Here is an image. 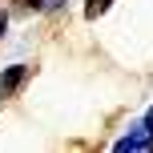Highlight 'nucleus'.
<instances>
[{
	"instance_id": "nucleus-1",
	"label": "nucleus",
	"mask_w": 153,
	"mask_h": 153,
	"mask_svg": "<svg viewBox=\"0 0 153 153\" xmlns=\"http://www.w3.org/2000/svg\"><path fill=\"white\" fill-rule=\"evenodd\" d=\"M113 149H117V153H145V149H153V129H149V125H141V129L125 133Z\"/></svg>"
},
{
	"instance_id": "nucleus-2",
	"label": "nucleus",
	"mask_w": 153,
	"mask_h": 153,
	"mask_svg": "<svg viewBox=\"0 0 153 153\" xmlns=\"http://www.w3.org/2000/svg\"><path fill=\"white\" fill-rule=\"evenodd\" d=\"M28 65H12V69H8L4 76H0V97H16V89H20L24 81H28Z\"/></svg>"
},
{
	"instance_id": "nucleus-3",
	"label": "nucleus",
	"mask_w": 153,
	"mask_h": 153,
	"mask_svg": "<svg viewBox=\"0 0 153 153\" xmlns=\"http://www.w3.org/2000/svg\"><path fill=\"white\" fill-rule=\"evenodd\" d=\"M20 8H36V12H53V8H61L65 0H16Z\"/></svg>"
},
{
	"instance_id": "nucleus-4",
	"label": "nucleus",
	"mask_w": 153,
	"mask_h": 153,
	"mask_svg": "<svg viewBox=\"0 0 153 153\" xmlns=\"http://www.w3.org/2000/svg\"><path fill=\"white\" fill-rule=\"evenodd\" d=\"M109 4H113V0H89V4H85V16H89V20H97L101 12H109Z\"/></svg>"
},
{
	"instance_id": "nucleus-6",
	"label": "nucleus",
	"mask_w": 153,
	"mask_h": 153,
	"mask_svg": "<svg viewBox=\"0 0 153 153\" xmlns=\"http://www.w3.org/2000/svg\"><path fill=\"white\" fill-rule=\"evenodd\" d=\"M145 125H149V129H153V109H149V113H145Z\"/></svg>"
},
{
	"instance_id": "nucleus-5",
	"label": "nucleus",
	"mask_w": 153,
	"mask_h": 153,
	"mask_svg": "<svg viewBox=\"0 0 153 153\" xmlns=\"http://www.w3.org/2000/svg\"><path fill=\"white\" fill-rule=\"evenodd\" d=\"M4 24H8V16H4V12H0V36H4Z\"/></svg>"
}]
</instances>
